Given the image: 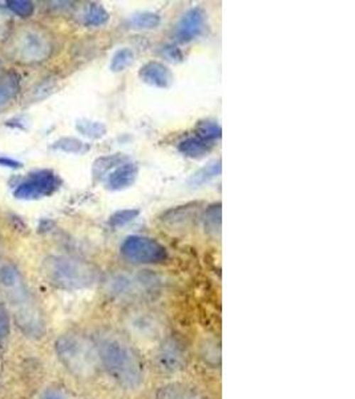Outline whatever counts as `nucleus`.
<instances>
[{
	"label": "nucleus",
	"mask_w": 355,
	"mask_h": 399,
	"mask_svg": "<svg viewBox=\"0 0 355 399\" xmlns=\"http://www.w3.org/2000/svg\"><path fill=\"white\" fill-rule=\"evenodd\" d=\"M128 326L131 327L132 332L144 338H155L160 336L164 327L158 317L152 313H136V315H133V318L129 321Z\"/></svg>",
	"instance_id": "obj_13"
},
{
	"label": "nucleus",
	"mask_w": 355,
	"mask_h": 399,
	"mask_svg": "<svg viewBox=\"0 0 355 399\" xmlns=\"http://www.w3.org/2000/svg\"><path fill=\"white\" fill-rule=\"evenodd\" d=\"M43 399H63L58 393H55V391H48L45 395H44V398Z\"/></svg>",
	"instance_id": "obj_32"
},
{
	"label": "nucleus",
	"mask_w": 355,
	"mask_h": 399,
	"mask_svg": "<svg viewBox=\"0 0 355 399\" xmlns=\"http://www.w3.org/2000/svg\"><path fill=\"white\" fill-rule=\"evenodd\" d=\"M21 283H23V277L21 270L15 265L4 263L0 266V285L3 289H9Z\"/></svg>",
	"instance_id": "obj_22"
},
{
	"label": "nucleus",
	"mask_w": 355,
	"mask_h": 399,
	"mask_svg": "<svg viewBox=\"0 0 355 399\" xmlns=\"http://www.w3.org/2000/svg\"><path fill=\"white\" fill-rule=\"evenodd\" d=\"M156 278L151 274H116L108 283V293L120 300H136L156 290Z\"/></svg>",
	"instance_id": "obj_7"
},
{
	"label": "nucleus",
	"mask_w": 355,
	"mask_h": 399,
	"mask_svg": "<svg viewBox=\"0 0 355 399\" xmlns=\"http://www.w3.org/2000/svg\"><path fill=\"white\" fill-rule=\"evenodd\" d=\"M138 76L146 84L156 88H168L173 80V75L170 72V70L167 65L158 62H151L143 65Z\"/></svg>",
	"instance_id": "obj_11"
},
{
	"label": "nucleus",
	"mask_w": 355,
	"mask_h": 399,
	"mask_svg": "<svg viewBox=\"0 0 355 399\" xmlns=\"http://www.w3.org/2000/svg\"><path fill=\"white\" fill-rule=\"evenodd\" d=\"M0 68H1V63H0Z\"/></svg>",
	"instance_id": "obj_34"
},
{
	"label": "nucleus",
	"mask_w": 355,
	"mask_h": 399,
	"mask_svg": "<svg viewBox=\"0 0 355 399\" xmlns=\"http://www.w3.org/2000/svg\"><path fill=\"white\" fill-rule=\"evenodd\" d=\"M0 167H6V168L11 169H19L23 167L21 163L16 161V160H12L10 158H0Z\"/></svg>",
	"instance_id": "obj_31"
},
{
	"label": "nucleus",
	"mask_w": 355,
	"mask_h": 399,
	"mask_svg": "<svg viewBox=\"0 0 355 399\" xmlns=\"http://www.w3.org/2000/svg\"><path fill=\"white\" fill-rule=\"evenodd\" d=\"M156 399H208L200 390L184 383H169L157 391Z\"/></svg>",
	"instance_id": "obj_14"
},
{
	"label": "nucleus",
	"mask_w": 355,
	"mask_h": 399,
	"mask_svg": "<svg viewBox=\"0 0 355 399\" xmlns=\"http://www.w3.org/2000/svg\"><path fill=\"white\" fill-rule=\"evenodd\" d=\"M157 365L163 371L178 373L188 364V350L178 337H168L157 351Z\"/></svg>",
	"instance_id": "obj_9"
},
{
	"label": "nucleus",
	"mask_w": 355,
	"mask_h": 399,
	"mask_svg": "<svg viewBox=\"0 0 355 399\" xmlns=\"http://www.w3.org/2000/svg\"><path fill=\"white\" fill-rule=\"evenodd\" d=\"M124 163H126V158L120 156V155L99 158L94 161V177H102L104 173L109 172V169L117 168Z\"/></svg>",
	"instance_id": "obj_23"
},
{
	"label": "nucleus",
	"mask_w": 355,
	"mask_h": 399,
	"mask_svg": "<svg viewBox=\"0 0 355 399\" xmlns=\"http://www.w3.org/2000/svg\"><path fill=\"white\" fill-rule=\"evenodd\" d=\"M161 18L155 12H141L131 18L129 26L136 30H153L160 26Z\"/></svg>",
	"instance_id": "obj_20"
},
{
	"label": "nucleus",
	"mask_w": 355,
	"mask_h": 399,
	"mask_svg": "<svg viewBox=\"0 0 355 399\" xmlns=\"http://www.w3.org/2000/svg\"><path fill=\"white\" fill-rule=\"evenodd\" d=\"M58 358L76 378H92L97 374L100 358L96 342L79 333H67L55 342Z\"/></svg>",
	"instance_id": "obj_2"
},
{
	"label": "nucleus",
	"mask_w": 355,
	"mask_h": 399,
	"mask_svg": "<svg viewBox=\"0 0 355 399\" xmlns=\"http://www.w3.org/2000/svg\"><path fill=\"white\" fill-rule=\"evenodd\" d=\"M4 290L12 306L15 322L23 334L30 338H42L45 334L44 315L24 281Z\"/></svg>",
	"instance_id": "obj_5"
},
{
	"label": "nucleus",
	"mask_w": 355,
	"mask_h": 399,
	"mask_svg": "<svg viewBox=\"0 0 355 399\" xmlns=\"http://www.w3.org/2000/svg\"><path fill=\"white\" fill-rule=\"evenodd\" d=\"M4 19H6V13H4L3 11L0 10V24L3 23V21H4Z\"/></svg>",
	"instance_id": "obj_33"
},
{
	"label": "nucleus",
	"mask_w": 355,
	"mask_h": 399,
	"mask_svg": "<svg viewBox=\"0 0 355 399\" xmlns=\"http://www.w3.org/2000/svg\"><path fill=\"white\" fill-rule=\"evenodd\" d=\"M164 55L167 56L169 60L175 62V60H181L182 59V55L178 51L176 47H165L164 48Z\"/></svg>",
	"instance_id": "obj_30"
},
{
	"label": "nucleus",
	"mask_w": 355,
	"mask_h": 399,
	"mask_svg": "<svg viewBox=\"0 0 355 399\" xmlns=\"http://www.w3.org/2000/svg\"><path fill=\"white\" fill-rule=\"evenodd\" d=\"M55 151H60L64 153H72V155H83L85 152L89 151V146L83 143L79 138H73V137H63L59 138L58 141H55L53 146Z\"/></svg>",
	"instance_id": "obj_18"
},
{
	"label": "nucleus",
	"mask_w": 355,
	"mask_h": 399,
	"mask_svg": "<svg viewBox=\"0 0 355 399\" xmlns=\"http://www.w3.org/2000/svg\"><path fill=\"white\" fill-rule=\"evenodd\" d=\"M53 53V38L35 26H23L11 33L6 43V53L19 64L43 63Z\"/></svg>",
	"instance_id": "obj_4"
},
{
	"label": "nucleus",
	"mask_w": 355,
	"mask_h": 399,
	"mask_svg": "<svg viewBox=\"0 0 355 399\" xmlns=\"http://www.w3.org/2000/svg\"><path fill=\"white\" fill-rule=\"evenodd\" d=\"M11 334V317L6 305L0 302V353L6 350Z\"/></svg>",
	"instance_id": "obj_24"
},
{
	"label": "nucleus",
	"mask_w": 355,
	"mask_h": 399,
	"mask_svg": "<svg viewBox=\"0 0 355 399\" xmlns=\"http://www.w3.org/2000/svg\"><path fill=\"white\" fill-rule=\"evenodd\" d=\"M21 92V77L15 72L0 76V111L10 104Z\"/></svg>",
	"instance_id": "obj_15"
},
{
	"label": "nucleus",
	"mask_w": 355,
	"mask_h": 399,
	"mask_svg": "<svg viewBox=\"0 0 355 399\" xmlns=\"http://www.w3.org/2000/svg\"><path fill=\"white\" fill-rule=\"evenodd\" d=\"M212 149L209 141L197 137H189L178 144V152L190 158H204Z\"/></svg>",
	"instance_id": "obj_16"
},
{
	"label": "nucleus",
	"mask_w": 355,
	"mask_h": 399,
	"mask_svg": "<svg viewBox=\"0 0 355 399\" xmlns=\"http://www.w3.org/2000/svg\"><path fill=\"white\" fill-rule=\"evenodd\" d=\"M42 273L50 284L63 290H82L94 286L99 270L92 263L67 256H50L42 263Z\"/></svg>",
	"instance_id": "obj_3"
},
{
	"label": "nucleus",
	"mask_w": 355,
	"mask_h": 399,
	"mask_svg": "<svg viewBox=\"0 0 355 399\" xmlns=\"http://www.w3.org/2000/svg\"><path fill=\"white\" fill-rule=\"evenodd\" d=\"M197 132H199L200 138H202L205 141H213V140L221 137L222 131H221V126L216 121L204 120V121H200V124L197 126Z\"/></svg>",
	"instance_id": "obj_26"
},
{
	"label": "nucleus",
	"mask_w": 355,
	"mask_h": 399,
	"mask_svg": "<svg viewBox=\"0 0 355 399\" xmlns=\"http://www.w3.org/2000/svg\"><path fill=\"white\" fill-rule=\"evenodd\" d=\"M120 253L129 263L143 265H158L168 260V252L164 245L143 236L126 237L120 246Z\"/></svg>",
	"instance_id": "obj_6"
},
{
	"label": "nucleus",
	"mask_w": 355,
	"mask_h": 399,
	"mask_svg": "<svg viewBox=\"0 0 355 399\" xmlns=\"http://www.w3.org/2000/svg\"><path fill=\"white\" fill-rule=\"evenodd\" d=\"M76 129L85 137L89 138H102L106 135V126L103 123L92 120H77Z\"/></svg>",
	"instance_id": "obj_21"
},
{
	"label": "nucleus",
	"mask_w": 355,
	"mask_h": 399,
	"mask_svg": "<svg viewBox=\"0 0 355 399\" xmlns=\"http://www.w3.org/2000/svg\"><path fill=\"white\" fill-rule=\"evenodd\" d=\"M205 27V13L201 9H192L180 19L176 28V38L180 42L188 43L196 39Z\"/></svg>",
	"instance_id": "obj_10"
},
{
	"label": "nucleus",
	"mask_w": 355,
	"mask_h": 399,
	"mask_svg": "<svg viewBox=\"0 0 355 399\" xmlns=\"http://www.w3.org/2000/svg\"><path fill=\"white\" fill-rule=\"evenodd\" d=\"M138 176V167L133 163H124L106 177V188L123 190L132 187Z\"/></svg>",
	"instance_id": "obj_12"
},
{
	"label": "nucleus",
	"mask_w": 355,
	"mask_h": 399,
	"mask_svg": "<svg viewBox=\"0 0 355 399\" xmlns=\"http://www.w3.org/2000/svg\"><path fill=\"white\" fill-rule=\"evenodd\" d=\"M205 226L208 231H219L221 226V204L210 207L205 216Z\"/></svg>",
	"instance_id": "obj_29"
},
{
	"label": "nucleus",
	"mask_w": 355,
	"mask_h": 399,
	"mask_svg": "<svg viewBox=\"0 0 355 399\" xmlns=\"http://www.w3.org/2000/svg\"><path fill=\"white\" fill-rule=\"evenodd\" d=\"M138 210L137 209H124L116 212L115 214L111 216L109 219V225L114 228H121L126 226V224L132 222L138 216Z\"/></svg>",
	"instance_id": "obj_28"
},
{
	"label": "nucleus",
	"mask_w": 355,
	"mask_h": 399,
	"mask_svg": "<svg viewBox=\"0 0 355 399\" xmlns=\"http://www.w3.org/2000/svg\"><path fill=\"white\" fill-rule=\"evenodd\" d=\"M109 21V13L103 6L91 4L84 13V24L89 27H102Z\"/></svg>",
	"instance_id": "obj_19"
},
{
	"label": "nucleus",
	"mask_w": 355,
	"mask_h": 399,
	"mask_svg": "<svg viewBox=\"0 0 355 399\" xmlns=\"http://www.w3.org/2000/svg\"><path fill=\"white\" fill-rule=\"evenodd\" d=\"M62 181L51 170H40L24 180L13 192L19 200H38L51 196L59 190Z\"/></svg>",
	"instance_id": "obj_8"
},
{
	"label": "nucleus",
	"mask_w": 355,
	"mask_h": 399,
	"mask_svg": "<svg viewBox=\"0 0 355 399\" xmlns=\"http://www.w3.org/2000/svg\"><path fill=\"white\" fill-rule=\"evenodd\" d=\"M7 9L21 18H30L35 11V4L28 0H10L7 1Z\"/></svg>",
	"instance_id": "obj_27"
},
{
	"label": "nucleus",
	"mask_w": 355,
	"mask_h": 399,
	"mask_svg": "<svg viewBox=\"0 0 355 399\" xmlns=\"http://www.w3.org/2000/svg\"><path fill=\"white\" fill-rule=\"evenodd\" d=\"M135 59V53L131 48H121L112 56L111 60V71L112 72H121L128 68Z\"/></svg>",
	"instance_id": "obj_25"
},
{
	"label": "nucleus",
	"mask_w": 355,
	"mask_h": 399,
	"mask_svg": "<svg viewBox=\"0 0 355 399\" xmlns=\"http://www.w3.org/2000/svg\"><path fill=\"white\" fill-rule=\"evenodd\" d=\"M221 173V161H214V163H210L209 165L204 167V168L197 170L192 179L189 181V184L192 187H202L205 185L207 182H209L213 179H216L217 176H219Z\"/></svg>",
	"instance_id": "obj_17"
},
{
	"label": "nucleus",
	"mask_w": 355,
	"mask_h": 399,
	"mask_svg": "<svg viewBox=\"0 0 355 399\" xmlns=\"http://www.w3.org/2000/svg\"><path fill=\"white\" fill-rule=\"evenodd\" d=\"M100 365L124 389H137L144 381V362L133 345L119 333L108 332L96 342Z\"/></svg>",
	"instance_id": "obj_1"
}]
</instances>
